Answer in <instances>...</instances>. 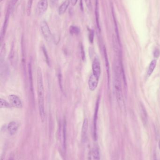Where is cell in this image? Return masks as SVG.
I'll return each instance as SVG.
<instances>
[{
  "instance_id": "603a6c76",
  "label": "cell",
  "mask_w": 160,
  "mask_h": 160,
  "mask_svg": "<svg viewBox=\"0 0 160 160\" xmlns=\"http://www.w3.org/2000/svg\"><path fill=\"white\" fill-rule=\"evenodd\" d=\"M43 51L44 52V56L45 57L46 59V62L48 63V64H49V58L48 56V54H47V52H46V49L45 47H43Z\"/></svg>"
},
{
  "instance_id": "4316f807",
  "label": "cell",
  "mask_w": 160,
  "mask_h": 160,
  "mask_svg": "<svg viewBox=\"0 0 160 160\" xmlns=\"http://www.w3.org/2000/svg\"><path fill=\"white\" fill-rule=\"evenodd\" d=\"M86 4H87V7H88V8H90L92 7L91 6V1L90 0H86Z\"/></svg>"
},
{
  "instance_id": "4dcf8cb0",
  "label": "cell",
  "mask_w": 160,
  "mask_h": 160,
  "mask_svg": "<svg viewBox=\"0 0 160 160\" xmlns=\"http://www.w3.org/2000/svg\"><path fill=\"white\" fill-rule=\"evenodd\" d=\"M158 145H159V149H160V140H159V144H158Z\"/></svg>"
},
{
  "instance_id": "7c38bea8",
  "label": "cell",
  "mask_w": 160,
  "mask_h": 160,
  "mask_svg": "<svg viewBox=\"0 0 160 160\" xmlns=\"http://www.w3.org/2000/svg\"><path fill=\"white\" fill-rule=\"evenodd\" d=\"M70 2L69 0H66L60 6L59 8L58 12L59 14L62 15L64 13L66 10L68 8L69 6L70 5Z\"/></svg>"
},
{
  "instance_id": "277c9868",
  "label": "cell",
  "mask_w": 160,
  "mask_h": 160,
  "mask_svg": "<svg viewBox=\"0 0 160 160\" xmlns=\"http://www.w3.org/2000/svg\"><path fill=\"white\" fill-rule=\"evenodd\" d=\"M48 7V0H40L36 8V12L38 16H42L46 11Z\"/></svg>"
},
{
  "instance_id": "f1b7e54d",
  "label": "cell",
  "mask_w": 160,
  "mask_h": 160,
  "mask_svg": "<svg viewBox=\"0 0 160 160\" xmlns=\"http://www.w3.org/2000/svg\"><path fill=\"white\" fill-rule=\"evenodd\" d=\"M56 1L57 0H51V3H55L56 2Z\"/></svg>"
},
{
  "instance_id": "ffe728a7",
  "label": "cell",
  "mask_w": 160,
  "mask_h": 160,
  "mask_svg": "<svg viewBox=\"0 0 160 160\" xmlns=\"http://www.w3.org/2000/svg\"><path fill=\"white\" fill-rule=\"evenodd\" d=\"M70 32L72 35H78L80 32V28L75 26H71L70 28Z\"/></svg>"
},
{
  "instance_id": "d6986e66",
  "label": "cell",
  "mask_w": 160,
  "mask_h": 160,
  "mask_svg": "<svg viewBox=\"0 0 160 160\" xmlns=\"http://www.w3.org/2000/svg\"><path fill=\"white\" fill-rule=\"evenodd\" d=\"M29 74L30 82V88H31V92L33 93V77H32V66L31 63L29 65Z\"/></svg>"
},
{
  "instance_id": "52a82bcc",
  "label": "cell",
  "mask_w": 160,
  "mask_h": 160,
  "mask_svg": "<svg viewBox=\"0 0 160 160\" xmlns=\"http://www.w3.org/2000/svg\"><path fill=\"white\" fill-rule=\"evenodd\" d=\"M11 11V9L9 5V8L7 11L6 15L5 17V21L4 22L2 30H1V42L3 41V39L5 35V33L6 32L7 28L8 23H9V17H10V12Z\"/></svg>"
},
{
  "instance_id": "484cf974",
  "label": "cell",
  "mask_w": 160,
  "mask_h": 160,
  "mask_svg": "<svg viewBox=\"0 0 160 160\" xmlns=\"http://www.w3.org/2000/svg\"><path fill=\"white\" fill-rule=\"evenodd\" d=\"M160 55V51L159 49H157L156 50H154V56L155 58H158L159 57Z\"/></svg>"
},
{
  "instance_id": "5bb4252c",
  "label": "cell",
  "mask_w": 160,
  "mask_h": 160,
  "mask_svg": "<svg viewBox=\"0 0 160 160\" xmlns=\"http://www.w3.org/2000/svg\"><path fill=\"white\" fill-rule=\"evenodd\" d=\"M157 64V61L155 59H154L153 61H151V63H150V65H149L148 72H147V74H148V77H149V76H150L151 75L154 70L155 69Z\"/></svg>"
},
{
  "instance_id": "3957f363",
  "label": "cell",
  "mask_w": 160,
  "mask_h": 160,
  "mask_svg": "<svg viewBox=\"0 0 160 160\" xmlns=\"http://www.w3.org/2000/svg\"><path fill=\"white\" fill-rule=\"evenodd\" d=\"M40 29L46 40L50 42L52 39V35L49 26L46 21H42L40 23Z\"/></svg>"
},
{
  "instance_id": "2e32d148",
  "label": "cell",
  "mask_w": 160,
  "mask_h": 160,
  "mask_svg": "<svg viewBox=\"0 0 160 160\" xmlns=\"http://www.w3.org/2000/svg\"><path fill=\"white\" fill-rule=\"evenodd\" d=\"M140 107H141V113L142 119V120H143V122H144L145 124L147 123V119H148L147 112H146L145 108L143 104H141Z\"/></svg>"
},
{
  "instance_id": "cb8c5ba5",
  "label": "cell",
  "mask_w": 160,
  "mask_h": 160,
  "mask_svg": "<svg viewBox=\"0 0 160 160\" xmlns=\"http://www.w3.org/2000/svg\"><path fill=\"white\" fill-rule=\"evenodd\" d=\"M94 37V32L92 30H90L89 32V39L91 43H93Z\"/></svg>"
},
{
  "instance_id": "4fadbf2b",
  "label": "cell",
  "mask_w": 160,
  "mask_h": 160,
  "mask_svg": "<svg viewBox=\"0 0 160 160\" xmlns=\"http://www.w3.org/2000/svg\"><path fill=\"white\" fill-rule=\"evenodd\" d=\"M93 160H100V153L99 147L97 146H94L93 149Z\"/></svg>"
},
{
  "instance_id": "9a60e30c",
  "label": "cell",
  "mask_w": 160,
  "mask_h": 160,
  "mask_svg": "<svg viewBox=\"0 0 160 160\" xmlns=\"http://www.w3.org/2000/svg\"><path fill=\"white\" fill-rule=\"evenodd\" d=\"M99 3H98V0H96V11H95V13H96V21L97 28H98L99 31H100V22H99Z\"/></svg>"
},
{
  "instance_id": "83f0119b",
  "label": "cell",
  "mask_w": 160,
  "mask_h": 160,
  "mask_svg": "<svg viewBox=\"0 0 160 160\" xmlns=\"http://www.w3.org/2000/svg\"><path fill=\"white\" fill-rule=\"evenodd\" d=\"M78 0H71V3L72 6H75L77 4Z\"/></svg>"
},
{
  "instance_id": "7402d4cb",
  "label": "cell",
  "mask_w": 160,
  "mask_h": 160,
  "mask_svg": "<svg viewBox=\"0 0 160 160\" xmlns=\"http://www.w3.org/2000/svg\"><path fill=\"white\" fill-rule=\"evenodd\" d=\"M33 3V0H28L27 6V14L28 16L31 15V9H32Z\"/></svg>"
},
{
  "instance_id": "5b68a950",
  "label": "cell",
  "mask_w": 160,
  "mask_h": 160,
  "mask_svg": "<svg viewBox=\"0 0 160 160\" xmlns=\"http://www.w3.org/2000/svg\"><path fill=\"white\" fill-rule=\"evenodd\" d=\"M92 70H93V74L97 77L100 78L101 74V68H100V62L98 57H96L94 59L92 63Z\"/></svg>"
},
{
  "instance_id": "ba28073f",
  "label": "cell",
  "mask_w": 160,
  "mask_h": 160,
  "mask_svg": "<svg viewBox=\"0 0 160 160\" xmlns=\"http://www.w3.org/2000/svg\"><path fill=\"white\" fill-rule=\"evenodd\" d=\"M99 78L92 74L88 80V86L91 91H94L96 89L99 83Z\"/></svg>"
},
{
  "instance_id": "f546056e",
  "label": "cell",
  "mask_w": 160,
  "mask_h": 160,
  "mask_svg": "<svg viewBox=\"0 0 160 160\" xmlns=\"http://www.w3.org/2000/svg\"><path fill=\"white\" fill-rule=\"evenodd\" d=\"M9 160H14V158L13 157H10L9 158Z\"/></svg>"
},
{
  "instance_id": "9c48e42d",
  "label": "cell",
  "mask_w": 160,
  "mask_h": 160,
  "mask_svg": "<svg viewBox=\"0 0 160 160\" xmlns=\"http://www.w3.org/2000/svg\"><path fill=\"white\" fill-rule=\"evenodd\" d=\"M99 100L97 102L96 106V112L94 116V141L97 139V120L98 116V108H99Z\"/></svg>"
},
{
  "instance_id": "ac0fdd59",
  "label": "cell",
  "mask_w": 160,
  "mask_h": 160,
  "mask_svg": "<svg viewBox=\"0 0 160 160\" xmlns=\"http://www.w3.org/2000/svg\"><path fill=\"white\" fill-rule=\"evenodd\" d=\"M103 50H104V57H105V62H106V68L107 70V73H108V81H109V61H108V55H107V53L106 49L105 48V46L104 47V49H103Z\"/></svg>"
},
{
  "instance_id": "44dd1931",
  "label": "cell",
  "mask_w": 160,
  "mask_h": 160,
  "mask_svg": "<svg viewBox=\"0 0 160 160\" xmlns=\"http://www.w3.org/2000/svg\"><path fill=\"white\" fill-rule=\"evenodd\" d=\"M11 106L10 104L7 102L6 100L3 99H1V103H0L1 108H10Z\"/></svg>"
},
{
  "instance_id": "d4e9b609",
  "label": "cell",
  "mask_w": 160,
  "mask_h": 160,
  "mask_svg": "<svg viewBox=\"0 0 160 160\" xmlns=\"http://www.w3.org/2000/svg\"><path fill=\"white\" fill-rule=\"evenodd\" d=\"M19 0H11V3L10 5V8L11 9V10H13L15 5H16V3H17Z\"/></svg>"
},
{
  "instance_id": "30bf717a",
  "label": "cell",
  "mask_w": 160,
  "mask_h": 160,
  "mask_svg": "<svg viewBox=\"0 0 160 160\" xmlns=\"http://www.w3.org/2000/svg\"><path fill=\"white\" fill-rule=\"evenodd\" d=\"M88 128V119H85L84 120L82 128V139L83 142H85L87 140Z\"/></svg>"
},
{
  "instance_id": "6da1fadb",
  "label": "cell",
  "mask_w": 160,
  "mask_h": 160,
  "mask_svg": "<svg viewBox=\"0 0 160 160\" xmlns=\"http://www.w3.org/2000/svg\"><path fill=\"white\" fill-rule=\"evenodd\" d=\"M37 94L39 115L42 121L44 122L45 119L44 110V86L42 71L40 68H38L37 69Z\"/></svg>"
},
{
  "instance_id": "7a4b0ae2",
  "label": "cell",
  "mask_w": 160,
  "mask_h": 160,
  "mask_svg": "<svg viewBox=\"0 0 160 160\" xmlns=\"http://www.w3.org/2000/svg\"><path fill=\"white\" fill-rule=\"evenodd\" d=\"M121 71L119 67L116 66L115 68V89L116 99L119 106L121 109L125 108V104L123 102L122 90L121 81Z\"/></svg>"
},
{
  "instance_id": "e0dca14e",
  "label": "cell",
  "mask_w": 160,
  "mask_h": 160,
  "mask_svg": "<svg viewBox=\"0 0 160 160\" xmlns=\"http://www.w3.org/2000/svg\"><path fill=\"white\" fill-rule=\"evenodd\" d=\"M63 148L64 150L66 148V122L64 123L63 126Z\"/></svg>"
},
{
  "instance_id": "1f68e13d",
  "label": "cell",
  "mask_w": 160,
  "mask_h": 160,
  "mask_svg": "<svg viewBox=\"0 0 160 160\" xmlns=\"http://www.w3.org/2000/svg\"><path fill=\"white\" fill-rule=\"evenodd\" d=\"M3 1V0H0V1H1H1Z\"/></svg>"
},
{
  "instance_id": "8fae6325",
  "label": "cell",
  "mask_w": 160,
  "mask_h": 160,
  "mask_svg": "<svg viewBox=\"0 0 160 160\" xmlns=\"http://www.w3.org/2000/svg\"><path fill=\"white\" fill-rule=\"evenodd\" d=\"M19 127V124L17 122H10L8 126V130L9 131L10 134H14L18 130Z\"/></svg>"
},
{
  "instance_id": "8992f818",
  "label": "cell",
  "mask_w": 160,
  "mask_h": 160,
  "mask_svg": "<svg viewBox=\"0 0 160 160\" xmlns=\"http://www.w3.org/2000/svg\"><path fill=\"white\" fill-rule=\"evenodd\" d=\"M11 106L17 108H21L23 106L21 100L17 96L15 95H10L8 97Z\"/></svg>"
}]
</instances>
